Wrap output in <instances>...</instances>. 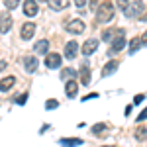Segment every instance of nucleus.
<instances>
[{"instance_id": "obj_9", "label": "nucleus", "mask_w": 147, "mask_h": 147, "mask_svg": "<svg viewBox=\"0 0 147 147\" xmlns=\"http://www.w3.org/2000/svg\"><path fill=\"white\" fill-rule=\"evenodd\" d=\"M35 34V24L34 22H26L22 26V30H20V35H22V39H32Z\"/></svg>"}, {"instance_id": "obj_13", "label": "nucleus", "mask_w": 147, "mask_h": 147, "mask_svg": "<svg viewBox=\"0 0 147 147\" xmlns=\"http://www.w3.org/2000/svg\"><path fill=\"white\" fill-rule=\"evenodd\" d=\"M14 84H16V77L8 75V77H4V79L0 80V90H2V92H8Z\"/></svg>"}, {"instance_id": "obj_3", "label": "nucleus", "mask_w": 147, "mask_h": 147, "mask_svg": "<svg viewBox=\"0 0 147 147\" xmlns=\"http://www.w3.org/2000/svg\"><path fill=\"white\" fill-rule=\"evenodd\" d=\"M84 22L82 20H79V18H73V20H69L67 24H65V30H67L69 34H73V35H79L84 32Z\"/></svg>"}, {"instance_id": "obj_7", "label": "nucleus", "mask_w": 147, "mask_h": 147, "mask_svg": "<svg viewBox=\"0 0 147 147\" xmlns=\"http://www.w3.org/2000/svg\"><path fill=\"white\" fill-rule=\"evenodd\" d=\"M45 67L47 69H59L61 67V55L59 53H47L45 55Z\"/></svg>"}, {"instance_id": "obj_19", "label": "nucleus", "mask_w": 147, "mask_h": 147, "mask_svg": "<svg viewBox=\"0 0 147 147\" xmlns=\"http://www.w3.org/2000/svg\"><path fill=\"white\" fill-rule=\"evenodd\" d=\"M120 32H122V30H104V32H102V39H104V41H110V43H112L114 39H116V37L120 35Z\"/></svg>"}, {"instance_id": "obj_6", "label": "nucleus", "mask_w": 147, "mask_h": 147, "mask_svg": "<svg viewBox=\"0 0 147 147\" xmlns=\"http://www.w3.org/2000/svg\"><path fill=\"white\" fill-rule=\"evenodd\" d=\"M12 24H14L12 16L8 12H2V14H0V34H8L12 30Z\"/></svg>"}, {"instance_id": "obj_26", "label": "nucleus", "mask_w": 147, "mask_h": 147, "mask_svg": "<svg viewBox=\"0 0 147 147\" xmlns=\"http://www.w3.org/2000/svg\"><path fill=\"white\" fill-rule=\"evenodd\" d=\"M143 120H147V108L139 114V116H137V122H143Z\"/></svg>"}, {"instance_id": "obj_22", "label": "nucleus", "mask_w": 147, "mask_h": 147, "mask_svg": "<svg viewBox=\"0 0 147 147\" xmlns=\"http://www.w3.org/2000/svg\"><path fill=\"white\" fill-rule=\"evenodd\" d=\"M136 139H137V141L147 139V127H137V129H136Z\"/></svg>"}, {"instance_id": "obj_25", "label": "nucleus", "mask_w": 147, "mask_h": 147, "mask_svg": "<svg viewBox=\"0 0 147 147\" xmlns=\"http://www.w3.org/2000/svg\"><path fill=\"white\" fill-rule=\"evenodd\" d=\"M4 6H6L8 10H14V8L18 6V2H16V0H6V2H4Z\"/></svg>"}, {"instance_id": "obj_30", "label": "nucleus", "mask_w": 147, "mask_h": 147, "mask_svg": "<svg viewBox=\"0 0 147 147\" xmlns=\"http://www.w3.org/2000/svg\"><path fill=\"white\" fill-rule=\"evenodd\" d=\"M96 96H98V94H96V92H92V94H88V96H84V100H90V98H96Z\"/></svg>"}, {"instance_id": "obj_16", "label": "nucleus", "mask_w": 147, "mask_h": 147, "mask_svg": "<svg viewBox=\"0 0 147 147\" xmlns=\"http://www.w3.org/2000/svg\"><path fill=\"white\" fill-rule=\"evenodd\" d=\"M77 90H79V82H77V80H69V82H65V92H67L69 98L77 96Z\"/></svg>"}, {"instance_id": "obj_14", "label": "nucleus", "mask_w": 147, "mask_h": 147, "mask_svg": "<svg viewBox=\"0 0 147 147\" xmlns=\"http://www.w3.org/2000/svg\"><path fill=\"white\" fill-rule=\"evenodd\" d=\"M35 53H39V55H47V51H49V39H39V41H35Z\"/></svg>"}, {"instance_id": "obj_18", "label": "nucleus", "mask_w": 147, "mask_h": 147, "mask_svg": "<svg viewBox=\"0 0 147 147\" xmlns=\"http://www.w3.org/2000/svg\"><path fill=\"white\" fill-rule=\"evenodd\" d=\"M47 6H49L51 10H65V8L69 6V2L67 0H49Z\"/></svg>"}, {"instance_id": "obj_33", "label": "nucleus", "mask_w": 147, "mask_h": 147, "mask_svg": "<svg viewBox=\"0 0 147 147\" xmlns=\"http://www.w3.org/2000/svg\"><path fill=\"white\" fill-rule=\"evenodd\" d=\"M139 20H145V22H147V12L143 14V16H141V18H139Z\"/></svg>"}, {"instance_id": "obj_20", "label": "nucleus", "mask_w": 147, "mask_h": 147, "mask_svg": "<svg viewBox=\"0 0 147 147\" xmlns=\"http://www.w3.org/2000/svg\"><path fill=\"white\" fill-rule=\"evenodd\" d=\"M75 77H77V71H75V69H63V71H61V79L63 80H75Z\"/></svg>"}, {"instance_id": "obj_2", "label": "nucleus", "mask_w": 147, "mask_h": 147, "mask_svg": "<svg viewBox=\"0 0 147 147\" xmlns=\"http://www.w3.org/2000/svg\"><path fill=\"white\" fill-rule=\"evenodd\" d=\"M94 12H96V22L106 24V22H110V20L114 18L116 8H114L112 2H100V4H98V8H96Z\"/></svg>"}, {"instance_id": "obj_10", "label": "nucleus", "mask_w": 147, "mask_h": 147, "mask_svg": "<svg viewBox=\"0 0 147 147\" xmlns=\"http://www.w3.org/2000/svg\"><path fill=\"white\" fill-rule=\"evenodd\" d=\"M37 57H34V55H26L24 57V69L28 71V73H34L35 69H37Z\"/></svg>"}, {"instance_id": "obj_17", "label": "nucleus", "mask_w": 147, "mask_h": 147, "mask_svg": "<svg viewBox=\"0 0 147 147\" xmlns=\"http://www.w3.org/2000/svg\"><path fill=\"white\" fill-rule=\"evenodd\" d=\"M59 143H61L63 147H77V145H82L84 141H82V139H79V137H63Z\"/></svg>"}, {"instance_id": "obj_1", "label": "nucleus", "mask_w": 147, "mask_h": 147, "mask_svg": "<svg viewBox=\"0 0 147 147\" xmlns=\"http://www.w3.org/2000/svg\"><path fill=\"white\" fill-rule=\"evenodd\" d=\"M118 6H120V10L124 12L125 18H137V16H143V10H145V2H141V0H134V2L118 0Z\"/></svg>"}, {"instance_id": "obj_11", "label": "nucleus", "mask_w": 147, "mask_h": 147, "mask_svg": "<svg viewBox=\"0 0 147 147\" xmlns=\"http://www.w3.org/2000/svg\"><path fill=\"white\" fill-rule=\"evenodd\" d=\"M79 75H80V82H82L84 86H86V84H90V65H88V63H82Z\"/></svg>"}, {"instance_id": "obj_24", "label": "nucleus", "mask_w": 147, "mask_h": 147, "mask_svg": "<svg viewBox=\"0 0 147 147\" xmlns=\"http://www.w3.org/2000/svg\"><path fill=\"white\" fill-rule=\"evenodd\" d=\"M57 106H59V102H57V100H53V98L45 102V108H47V110H55Z\"/></svg>"}, {"instance_id": "obj_8", "label": "nucleus", "mask_w": 147, "mask_h": 147, "mask_svg": "<svg viewBox=\"0 0 147 147\" xmlns=\"http://www.w3.org/2000/svg\"><path fill=\"white\" fill-rule=\"evenodd\" d=\"M22 8H24V14L30 16V18H34L35 14L39 12V6H37V2H34V0H26Z\"/></svg>"}, {"instance_id": "obj_4", "label": "nucleus", "mask_w": 147, "mask_h": 147, "mask_svg": "<svg viewBox=\"0 0 147 147\" xmlns=\"http://www.w3.org/2000/svg\"><path fill=\"white\" fill-rule=\"evenodd\" d=\"M125 47V37H124V30L120 32V35L114 39L112 43H110V49H108V55H112V53H120L122 49Z\"/></svg>"}, {"instance_id": "obj_21", "label": "nucleus", "mask_w": 147, "mask_h": 147, "mask_svg": "<svg viewBox=\"0 0 147 147\" xmlns=\"http://www.w3.org/2000/svg\"><path fill=\"white\" fill-rule=\"evenodd\" d=\"M141 45H143V43H141V37H134V39L129 41V53H136Z\"/></svg>"}, {"instance_id": "obj_5", "label": "nucleus", "mask_w": 147, "mask_h": 147, "mask_svg": "<svg viewBox=\"0 0 147 147\" xmlns=\"http://www.w3.org/2000/svg\"><path fill=\"white\" fill-rule=\"evenodd\" d=\"M98 43H100V41H98L96 37H88V39H86V41L82 43V47H80L82 55H92V53H94V51L98 49Z\"/></svg>"}, {"instance_id": "obj_34", "label": "nucleus", "mask_w": 147, "mask_h": 147, "mask_svg": "<svg viewBox=\"0 0 147 147\" xmlns=\"http://www.w3.org/2000/svg\"><path fill=\"white\" fill-rule=\"evenodd\" d=\"M108 147H114V145H108Z\"/></svg>"}, {"instance_id": "obj_32", "label": "nucleus", "mask_w": 147, "mask_h": 147, "mask_svg": "<svg viewBox=\"0 0 147 147\" xmlns=\"http://www.w3.org/2000/svg\"><path fill=\"white\" fill-rule=\"evenodd\" d=\"M141 43H143V45H147V32H145V35L141 37Z\"/></svg>"}, {"instance_id": "obj_12", "label": "nucleus", "mask_w": 147, "mask_h": 147, "mask_svg": "<svg viewBox=\"0 0 147 147\" xmlns=\"http://www.w3.org/2000/svg\"><path fill=\"white\" fill-rule=\"evenodd\" d=\"M79 53V43L77 41H69L67 45H65V57L67 59H75Z\"/></svg>"}, {"instance_id": "obj_28", "label": "nucleus", "mask_w": 147, "mask_h": 147, "mask_svg": "<svg viewBox=\"0 0 147 147\" xmlns=\"http://www.w3.org/2000/svg\"><path fill=\"white\" fill-rule=\"evenodd\" d=\"M26 100H28V94H22L20 98H16V102H18V104H26Z\"/></svg>"}, {"instance_id": "obj_23", "label": "nucleus", "mask_w": 147, "mask_h": 147, "mask_svg": "<svg viewBox=\"0 0 147 147\" xmlns=\"http://www.w3.org/2000/svg\"><path fill=\"white\" fill-rule=\"evenodd\" d=\"M104 131H106V125L104 124H96L94 127H92V134H94V136H100V134H104Z\"/></svg>"}, {"instance_id": "obj_27", "label": "nucleus", "mask_w": 147, "mask_h": 147, "mask_svg": "<svg viewBox=\"0 0 147 147\" xmlns=\"http://www.w3.org/2000/svg\"><path fill=\"white\" fill-rule=\"evenodd\" d=\"M143 96H145V94H136V98H134V104H141Z\"/></svg>"}, {"instance_id": "obj_15", "label": "nucleus", "mask_w": 147, "mask_h": 147, "mask_svg": "<svg viewBox=\"0 0 147 147\" xmlns=\"http://www.w3.org/2000/svg\"><path fill=\"white\" fill-rule=\"evenodd\" d=\"M118 71V61H108L104 67H102V77H110Z\"/></svg>"}, {"instance_id": "obj_29", "label": "nucleus", "mask_w": 147, "mask_h": 147, "mask_svg": "<svg viewBox=\"0 0 147 147\" xmlns=\"http://www.w3.org/2000/svg\"><path fill=\"white\" fill-rule=\"evenodd\" d=\"M75 4H77V8H84L86 6V0H75Z\"/></svg>"}, {"instance_id": "obj_31", "label": "nucleus", "mask_w": 147, "mask_h": 147, "mask_svg": "<svg viewBox=\"0 0 147 147\" xmlns=\"http://www.w3.org/2000/svg\"><path fill=\"white\" fill-rule=\"evenodd\" d=\"M6 67H8V65H6V61H0V71H4Z\"/></svg>"}]
</instances>
